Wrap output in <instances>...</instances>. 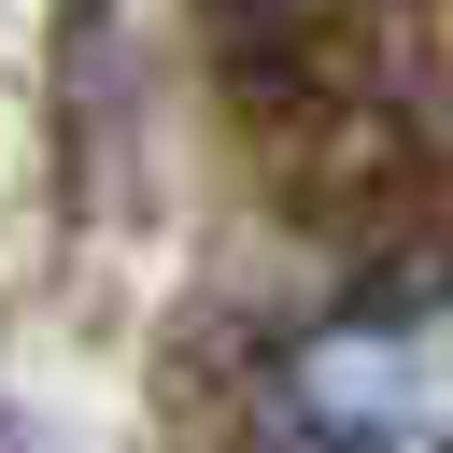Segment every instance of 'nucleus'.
<instances>
[{
  "mask_svg": "<svg viewBox=\"0 0 453 453\" xmlns=\"http://www.w3.org/2000/svg\"><path fill=\"white\" fill-rule=\"evenodd\" d=\"M269 453H453V283L396 269L269 340Z\"/></svg>",
  "mask_w": 453,
  "mask_h": 453,
  "instance_id": "obj_1",
  "label": "nucleus"
}]
</instances>
